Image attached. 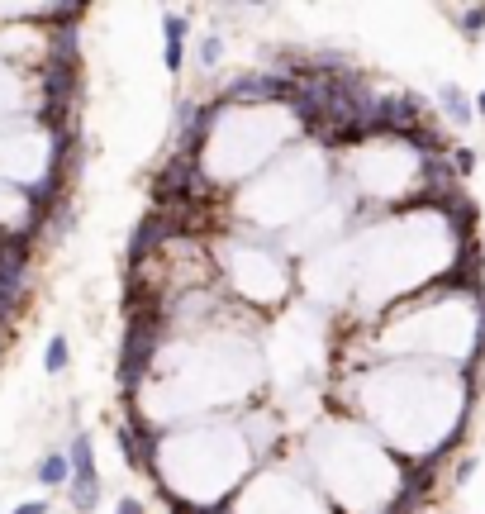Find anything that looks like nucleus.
<instances>
[{"label":"nucleus","instance_id":"nucleus-9","mask_svg":"<svg viewBox=\"0 0 485 514\" xmlns=\"http://www.w3.org/2000/svg\"><path fill=\"white\" fill-rule=\"evenodd\" d=\"M471 167H476V153H471V148H457V172H471Z\"/></svg>","mask_w":485,"mask_h":514},{"label":"nucleus","instance_id":"nucleus-13","mask_svg":"<svg viewBox=\"0 0 485 514\" xmlns=\"http://www.w3.org/2000/svg\"><path fill=\"white\" fill-rule=\"evenodd\" d=\"M481 334H485V305H481Z\"/></svg>","mask_w":485,"mask_h":514},{"label":"nucleus","instance_id":"nucleus-7","mask_svg":"<svg viewBox=\"0 0 485 514\" xmlns=\"http://www.w3.org/2000/svg\"><path fill=\"white\" fill-rule=\"evenodd\" d=\"M452 20L466 29V39H481V29H485V5H471V10H447Z\"/></svg>","mask_w":485,"mask_h":514},{"label":"nucleus","instance_id":"nucleus-4","mask_svg":"<svg viewBox=\"0 0 485 514\" xmlns=\"http://www.w3.org/2000/svg\"><path fill=\"white\" fill-rule=\"evenodd\" d=\"M43 491H62V486H72V457L67 453H43L39 467H34Z\"/></svg>","mask_w":485,"mask_h":514},{"label":"nucleus","instance_id":"nucleus-3","mask_svg":"<svg viewBox=\"0 0 485 514\" xmlns=\"http://www.w3.org/2000/svg\"><path fill=\"white\" fill-rule=\"evenodd\" d=\"M162 62H167V72H181V62H186V20L181 15L162 20Z\"/></svg>","mask_w":485,"mask_h":514},{"label":"nucleus","instance_id":"nucleus-8","mask_svg":"<svg viewBox=\"0 0 485 514\" xmlns=\"http://www.w3.org/2000/svg\"><path fill=\"white\" fill-rule=\"evenodd\" d=\"M195 58H200V67H219V58H224V34H205Z\"/></svg>","mask_w":485,"mask_h":514},{"label":"nucleus","instance_id":"nucleus-1","mask_svg":"<svg viewBox=\"0 0 485 514\" xmlns=\"http://www.w3.org/2000/svg\"><path fill=\"white\" fill-rule=\"evenodd\" d=\"M67 457H72V486H67V495H72V510L91 514L100 505V476H96V453H91V434L72 438Z\"/></svg>","mask_w":485,"mask_h":514},{"label":"nucleus","instance_id":"nucleus-6","mask_svg":"<svg viewBox=\"0 0 485 514\" xmlns=\"http://www.w3.org/2000/svg\"><path fill=\"white\" fill-rule=\"evenodd\" d=\"M67 362H72V348H67V338H62V334H53V338H48V348H43V372L62 376V372H67Z\"/></svg>","mask_w":485,"mask_h":514},{"label":"nucleus","instance_id":"nucleus-12","mask_svg":"<svg viewBox=\"0 0 485 514\" xmlns=\"http://www.w3.org/2000/svg\"><path fill=\"white\" fill-rule=\"evenodd\" d=\"M476 115L485 119V91H481V96H476Z\"/></svg>","mask_w":485,"mask_h":514},{"label":"nucleus","instance_id":"nucleus-2","mask_svg":"<svg viewBox=\"0 0 485 514\" xmlns=\"http://www.w3.org/2000/svg\"><path fill=\"white\" fill-rule=\"evenodd\" d=\"M295 96V77H281V72H248L224 86V100H286Z\"/></svg>","mask_w":485,"mask_h":514},{"label":"nucleus","instance_id":"nucleus-11","mask_svg":"<svg viewBox=\"0 0 485 514\" xmlns=\"http://www.w3.org/2000/svg\"><path fill=\"white\" fill-rule=\"evenodd\" d=\"M115 514H143V505H138L134 495H124V500L115 505Z\"/></svg>","mask_w":485,"mask_h":514},{"label":"nucleus","instance_id":"nucleus-5","mask_svg":"<svg viewBox=\"0 0 485 514\" xmlns=\"http://www.w3.org/2000/svg\"><path fill=\"white\" fill-rule=\"evenodd\" d=\"M438 105H443V115L457 124V129H466L471 119H476V100H466L462 86H443L438 91Z\"/></svg>","mask_w":485,"mask_h":514},{"label":"nucleus","instance_id":"nucleus-10","mask_svg":"<svg viewBox=\"0 0 485 514\" xmlns=\"http://www.w3.org/2000/svg\"><path fill=\"white\" fill-rule=\"evenodd\" d=\"M10 514H48V500H29V505H15Z\"/></svg>","mask_w":485,"mask_h":514}]
</instances>
